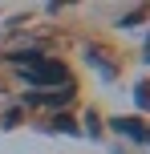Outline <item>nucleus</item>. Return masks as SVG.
<instances>
[{
	"label": "nucleus",
	"instance_id": "f03ea898",
	"mask_svg": "<svg viewBox=\"0 0 150 154\" xmlns=\"http://www.w3.org/2000/svg\"><path fill=\"white\" fill-rule=\"evenodd\" d=\"M118 130H122V134H134V138H142V126L126 122V118H118Z\"/></svg>",
	"mask_w": 150,
	"mask_h": 154
},
{
	"label": "nucleus",
	"instance_id": "f257e3e1",
	"mask_svg": "<svg viewBox=\"0 0 150 154\" xmlns=\"http://www.w3.org/2000/svg\"><path fill=\"white\" fill-rule=\"evenodd\" d=\"M24 77H29V81H37V85H61L65 77V65H53V61H32L29 69H24Z\"/></svg>",
	"mask_w": 150,
	"mask_h": 154
}]
</instances>
